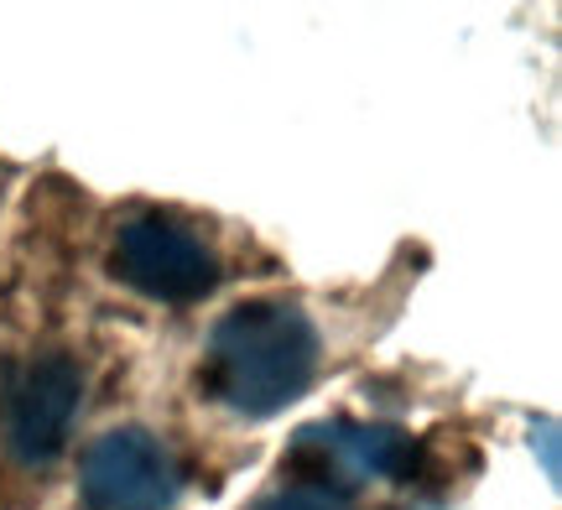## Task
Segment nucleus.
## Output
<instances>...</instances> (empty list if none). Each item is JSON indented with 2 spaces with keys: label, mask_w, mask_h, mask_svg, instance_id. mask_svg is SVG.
I'll use <instances>...</instances> for the list:
<instances>
[{
  "label": "nucleus",
  "mask_w": 562,
  "mask_h": 510,
  "mask_svg": "<svg viewBox=\"0 0 562 510\" xmlns=\"http://www.w3.org/2000/svg\"><path fill=\"white\" fill-rule=\"evenodd\" d=\"M318 375V328L297 303H240L229 307L203 344L199 386L235 417H277Z\"/></svg>",
  "instance_id": "nucleus-1"
},
{
  "label": "nucleus",
  "mask_w": 562,
  "mask_h": 510,
  "mask_svg": "<svg viewBox=\"0 0 562 510\" xmlns=\"http://www.w3.org/2000/svg\"><path fill=\"white\" fill-rule=\"evenodd\" d=\"M110 271L125 286H136L140 297L172 307L203 303L220 286V256L209 250V240L161 214H136L115 229Z\"/></svg>",
  "instance_id": "nucleus-2"
},
{
  "label": "nucleus",
  "mask_w": 562,
  "mask_h": 510,
  "mask_svg": "<svg viewBox=\"0 0 562 510\" xmlns=\"http://www.w3.org/2000/svg\"><path fill=\"white\" fill-rule=\"evenodd\" d=\"M417 438H406L402 428L385 422H313L297 432V443L286 453L281 469L297 485H318V490L349 495L364 479H412L417 474Z\"/></svg>",
  "instance_id": "nucleus-3"
},
{
  "label": "nucleus",
  "mask_w": 562,
  "mask_h": 510,
  "mask_svg": "<svg viewBox=\"0 0 562 510\" xmlns=\"http://www.w3.org/2000/svg\"><path fill=\"white\" fill-rule=\"evenodd\" d=\"M182 495L178 458L157 432L110 428L79 458L83 510H172Z\"/></svg>",
  "instance_id": "nucleus-4"
},
{
  "label": "nucleus",
  "mask_w": 562,
  "mask_h": 510,
  "mask_svg": "<svg viewBox=\"0 0 562 510\" xmlns=\"http://www.w3.org/2000/svg\"><path fill=\"white\" fill-rule=\"evenodd\" d=\"M79 396H83V375L68 354H37L32 365L21 370L16 390H11V453H16L26 469H47L63 449H68V432L79 417Z\"/></svg>",
  "instance_id": "nucleus-5"
},
{
  "label": "nucleus",
  "mask_w": 562,
  "mask_h": 510,
  "mask_svg": "<svg viewBox=\"0 0 562 510\" xmlns=\"http://www.w3.org/2000/svg\"><path fill=\"white\" fill-rule=\"evenodd\" d=\"M250 510H355V506H349V495L318 490V485H281Z\"/></svg>",
  "instance_id": "nucleus-6"
},
{
  "label": "nucleus",
  "mask_w": 562,
  "mask_h": 510,
  "mask_svg": "<svg viewBox=\"0 0 562 510\" xmlns=\"http://www.w3.org/2000/svg\"><path fill=\"white\" fill-rule=\"evenodd\" d=\"M531 453H542V474L558 485V428H552V422H537V428H531Z\"/></svg>",
  "instance_id": "nucleus-7"
},
{
  "label": "nucleus",
  "mask_w": 562,
  "mask_h": 510,
  "mask_svg": "<svg viewBox=\"0 0 562 510\" xmlns=\"http://www.w3.org/2000/svg\"><path fill=\"white\" fill-rule=\"evenodd\" d=\"M396 510H448V506H438V500H412V506H396Z\"/></svg>",
  "instance_id": "nucleus-8"
}]
</instances>
